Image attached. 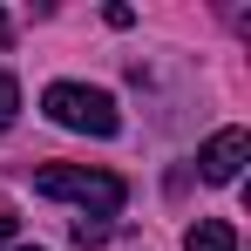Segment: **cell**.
<instances>
[{
    "mask_svg": "<svg viewBox=\"0 0 251 251\" xmlns=\"http://www.w3.org/2000/svg\"><path fill=\"white\" fill-rule=\"evenodd\" d=\"M41 116L54 129H75V136H116L123 129V109H116V95L109 88H88V82H48L41 88Z\"/></svg>",
    "mask_w": 251,
    "mask_h": 251,
    "instance_id": "6da1fadb",
    "label": "cell"
},
{
    "mask_svg": "<svg viewBox=\"0 0 251 251\" xmlns=\"http://www.w3.org/2000/svg\"><path fill=\"white\" fill-rule=\"evenodd\" d=\"M34 190H41V197L82 204V217H88V210H95V217H116V210L129 204L123 176H116V170H88V163H48V170H34Z\"/></svg>",
    "mask_w": 251,
    "mask_h": 251,
    "instance_id": "7a4b0ae2",
    "label": "cell"
},
{
    "mask_svg": "<svg viewBox=\"0 0 251 251\" xmlns=\"http://www.w3.org/2000/svg\"><path fill=\"white\" fill-rule=\"evenodd\" d=\"M245 156H251V136H245V129H217L204 150H197V170H204V183H238Z\"/></svg>",
    "mask_w": 251,
    "mask_h": 251,
    "instance_id": "3957f363",
    "label": "cell"
},
{
    "mask_svg": "<svg viewBox=\"0 0 251 251\" xmlns=\"http://www.w3.org/2000/svg\"><path fill=\"white\" fill-rule=\"evenodd\" d=\"M183 251H238V231H231L224 217H197V224L183 231Z\"/></svg>",
    "mask_w": 251,
    "mask_h": 251,
    "instance_id": "277c9868",
    "label": "cell"
},
{
    "mask_svg": "<svg viewBox=\"0 0 251 251\" xmlns=\"http://www.w3.org/2000/svg\"><path fill=\"white\" fill-rule=\"evenodd\" d=\"M109 231H116L109 217H75V245H82V251H95V245H109Z\"/></svg>",
    "mask_w": 251,
    "mask_h": 251,
    "instance_id": "5b68a950",
    "label": "cell"
},
{
    "mask_svg": "<svg viewBox=\"0 0 251 251\" xmlns=\"http://www.w3.org/2000/svg\"><path fill=\"white\" fill-rule=\"evenodd\" d=\"M14 116H21V82L0 75V129H14Z\"/></svg>",
    "mask_w": 251,
    "mask_h": 251,
    "instance_id": "8992f818",
    "label": "cell"
},
{
    "mask_svg": "<svg viewBox=\"0 0 251 251\" xmlns=\"http://www.w3.org/2000/svg\"><path fill=\"white\" fill-rule=\"evenodd\" d=\"M7 238H14V210H0V245H7Z\"/></svg>",
    "mask_w": 251,
    "mask_h": 251,
    "instance_id": "52a82bcc",
    "label": "cell"
},
{
    "mask_svg": "<svg viewBox=\"0 0 251 251\" xmlns=\"http://www.w3.org/2000/svg\"><path fill=\"white\" fill-rule=\"evenodd\" d=\"M7 41H14V21H7V14H0V48H7Z\"/></svg>",
    "mask_w": 251,
    "mask_h": 251,
    "instance_id": "ba28073f",
    "label": "cell"
},
{
    "mask_svg": "<svg viewBox=\"0 0 251 251\" xmlns=\"http://www.w3.org/2000/svg\"><path fill=\"white\" fill-rule=\"evenodd\" d=\"M14 251H41V245H14Z\"/></svg>",
    "mask_w": 251,
    "mask_h": 251,
    "instance_id": "9c48e42d",
    "label": "cell"
}]
</instances>
